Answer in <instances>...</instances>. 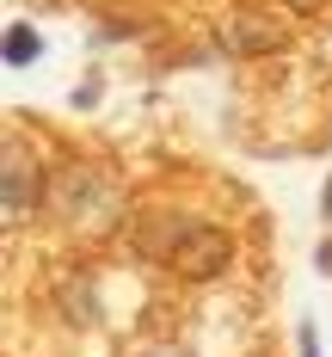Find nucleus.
Returning <instances> with one entry per match:
<instances>
[{
	"label": "nucleus",
	"mask_w": 332,
	"mask_h": 357,
	"mask_svg": "<svg viewBox=\"0 0 332 357\" xmlns=\"http://www.w3.org/2000/svg\"><path fill=\"white\" fill-rule=\"evenodd\" d=\"M43 160L25 142H0V210H37L43 204Z\"/></svg>",
	"instance_id": "obj_2"
},
{
	"label": "nucleus",
	"mask_w": 332,
	"mask_h": 357,
	"mask_svg": "<svg viewBox=\"0 0 332 357\" xmlns=\"http://www.w3.org/2000/svg\"><path fill=\"white\" fill-rule=\"evenodd\" d=\"M228 259H234V234H221L210 222H184L179 241L166 247V265L179 278H191V284H210L216 271H228Z\"/></svg>",
	"instance_id": "obj_1"
},
{
	"label": "nucleus",
	"mask_w": 332,
	"mask_h": 357,
	"mask_svg": "<svg viewBox=\"0 0 332 357\" xmlns=\"http://www.w3.org/2000/svg\"><path fill=\"white\" fill-rule=\"evenodd\" d=\"M62 308L74 314V326H99V302H93L86 278H68V284H62Z\"/></svg>",
	"instance_id": "obj_5"
},
{
	"label": "nucleus",
	"mask_w": 332,
	"mask_h": 357,
	"mask_svg": "<svg viewBox=\"0 0 332 357\" xmlns=\"http://www.w3.org/2000/svg\"><path fill=\"white\" fill-rule=\"evenodd\" d=\"M301 357H320V339H314V321L301 326Z\"/></svg>",
	"instance_id": "obj_6"
},
{
	"label": "nucleus",
	"mask_w": 332,
	"mask_h": 357,
	"mask_svg": "<svg viewBox=\"0 0 332 357\" xmlns=\"http://www.w3.org/2000/svg\"><path fill=\"white\" fill-rule=\"evenodd\" d=\"M37 56H43V43H37L31 25H13V31H0V62H13V68H31Z\"/></svg>",
	"instance_id": "obj_4"
},
{
	"label": "nucleus",
	"mask_w": 332,
	"mask_h": 357,
	"mask_svg": "<svg viewBox=\"0 0 332 357\" xmlns=\"http://www.w3.org/2000/svg\"><path fill=\"white\" fill-rule=\"evenodd\" d=\"M326 215H332V185H326Z\"/></svg>",
	"instance_id": "obj_7"
},
{
	"label": "nucleus",
	"mask_w": 332,
	"mask_h": 357,
	"mask_svg": "<svg viewBox=\"0 0 332 357\" xmlns=\"http://www.w3.org/2000/svg\"><path fill=\"white\" fill-rule=\"evenodd\" d=\"M228 50L234 56H258V50H283V25L264 19V13H240L228 25Z\"/></svg>",
	"instance_id": "obj_3"
}]
</instances>
